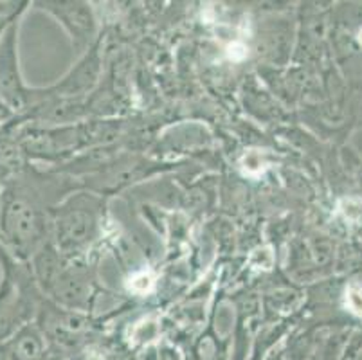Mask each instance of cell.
I'll list each match as a JSON object with an SVG mask.
<instances>
[{
	"instance_id": "6da1fadb",
	"label": "cell",
	"mask_w": 362,
	"mask_h": 360,
	"mask_svg": "<svg viewBox=\"0 0 362 360\" xmlns=\"http://www.w3.org/2000/svg\"><path fill=\"white\" fill-rule=\"evenodd\" d=\"M348 303H350V308L355 313L362 315V289L361 286H351L348 290Z\"/></svg>"
},
{
	"instance_id": "7a4b0ae2",
	"label": "cell",
	"mask_w": 362,
	"mask_h": 360,
	"mask_svg": "<svg viewBox=\"0 0 362 360\" xmlns=\"http://www.w3.org/2000/svg\"><path fill=\"white\" fill-rule=\"evenodd\" d=\"M358 42H361V44H362V31H361V35H358Z\"/></svg>"
}]
</instances>
